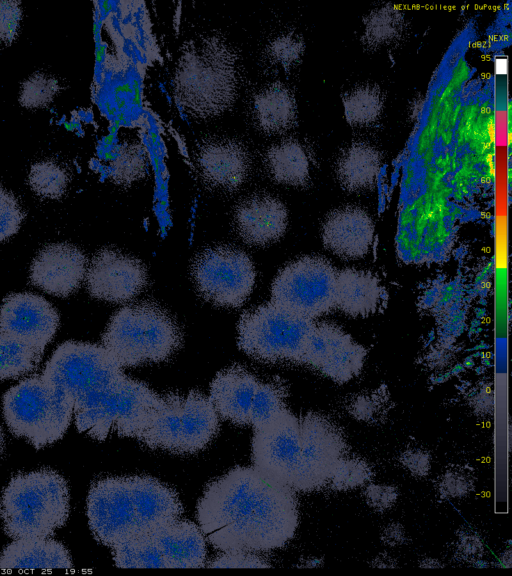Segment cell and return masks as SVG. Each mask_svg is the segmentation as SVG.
Returning <instances> with one entry per match:
<instances>
[{
    "instance_id": "obj_36",
    "label": "cell",
    "mask_w": 512,
    "mask_h": 576,
    "mask_svg": "<svg viewBox=\"0 0 512 576\" xmlns=\"http://www.w3.org/2000/svg\"><path fill=\"white\" fill-rule=\"evenodd\" d=\"M68 182L66 171L51 160L33 164L28 176V183L33 192L49 199L61 198L66 192Z\"/></svg>"
},
{
    "instance_id": "obj_53",
    "label": "cell",
    "mask_w": 512,
    "mask_h": 576,
    "mask_svg": "<svg viewBox=\"0 0 512 576\" xmlns=\"http://www.w3.org/2000/svg\"><path fill=\"white\" fill-rule=\"evenodd\" d=\"M500 562L503 566L509 568L511 566V553L510 551L504 552L502 557L500 558Z\"/></svg>"
},
{
    "instance_id": "obj_14",
    "label": "cell",
    "mask_w": 512,
    "mask_h": 576,
    "mask_svg": "<svg viewBox=\"0 0 512 576\" xmlns=\"http://www.w3.org/2000/svg\"><path fill=\"white\" fill-rule=\"evenodd\" d=\"M365 357V348L343 329L334 324L320 323L314 324L300 363L310 365L343 384L360 373Z\"/></svg>"
},
{
    "instance_id": "obj_12",
    "label": "cell",
    "mask_w": 512,
    "mask_h": 576,
    "mask_svg": "<svg viewBox=\"0 0 512 576\" xmlns=\"http://www.w3.org/2000/svg\"><path fill=\"white\" fill-rule=\"evenodd\" d=\"M87 517L97 542L112 548L138 533L129 477H106L92 484Z\"/></svg>"
},
{
    "instance_id": "obj_26",
    "label": "cell",
    "mask_w": 512,
    "mask_h": 576,
    "mask_svg": "<svg viewBox=\"0 0 512 576\" xmlns=\"http://www.w3.org/2000/svg\"><path fill=\"white\" fill-rule=\"evenodd\" d=\"M251 115L255 126L267 134H281L289 130L297 117L292 92L279 83L260 88L252 97Z\"/></svg>"
},
{
    "instance_id": "obj_48",
    "label": "cell",
    "mask_w": 512,
    "mask_h": 576,
    "mask_svg": "<svg viewBox=\"0 0 512 576\" xmlns=\"http://www.w3.org/2000/svg\"><path fill=\"white\" fill-rule=\"evenodd\" d=\"M398 460L415 477H425L431 470V455L424 449L408 448L401 452Z\"/></svg>"
},
{
    "instance_id": "obj_31",
    "label": "cell",
    "mask_w": 512,
    "mask_h": 576,
    "mask_svg": "<svg viewBox=\"0 0 512 576\" xmlns=\"http://www.w3.org/2000/svg\"><path fill=\"white\" fill-rule=\"evenodd\" d=\"M363 43L371 49L387 48L401 39L405 29L403 13L392 5L370 11L363 21Z\"/></svg>"
},
{
    "instance_id": "obj_17",
    "label": "cell",
    "mask_w": 512,
    "mask_h": 576,
    "mask_svg": "<svg viewBox=\"0 0 512 576\" xmlns=\"http://www.w3.org/2000/svg\"><path fill=\"white\" fill-rule=\"evenodd\" d=\"M194 162L199 176L207 186L234 191L248 176L251 156L246 146L236 139L213 137L197 147Z\"/></svg>"
},
{
    "instance_id": "obj_25",
    "label": "cell",
    "mask_w": 512,
    "mask_h": 576,
    "mask_svg": "<svg viewBox=\"0 0 512 576\" xmlns=\"http://www.w3.org/2000/svg\"><path fill=\"white\" fill-rule=\"evenodd\" d=\"M71 556L59 541L46 538L14 539L0 554V569H70Z\"/></svg>"
},
{
    "instance_id": "obj_38",
    "label": "cell",
    "mask_w": 512,
    "mask_h": 576,
    "mask_svg": "<svg viewBox=\"0 0 512 576\" xmlns=\"http://www.w3.org/2000/svg\"><path fill=\"white\" fill-rule=\"evenodd\" d=\"M370 464L358 456H344L332 471L327 486L336 491H348L369 483L373 478Z\"/></svg>"
},
{
    "instance_id": "obj_30",
    "label": "cell",
    "mask_w": 512,
    "mask_h": 576,
    "mask_svg": "<svg viewBox=\"0 0 512 576\" xmlns=\"http://www.w3.org/2000/svg\"><path fill=\"white\" fill-rule=\"evenodd\" d=\"M265 168L276 182L304 186L310 177V162L304 146L288 138L271 145L264 156Z\"/></svg>"
},
{
    "instance_id": "obj_29",
    "label": "cell",
    "mask_w": 512,
    "mask_h": 576,
    "mask_svg": "<svg viewBox=\"0 0 512 576\" xmlns=\"http://www.w3.org/2000/svg\"><path fill=\"white\" fill-rule=\"evenodd\" d=\"M381 157L367 143L356 142L345 147L337 157L335 172L341 186L352 192L372 187L379 175Z\"/></svg>"
},
{
    "instance_id": "obj_43",
    "label": "cell",
    "mask_w": 512,
    "mask_h": 576,
    "mask_svg": "<svg viewBox=\"0 0 512 576\" xmlns=\"http://www.w3.org/2000/svg\"><path fill=\"white\" fill-rule=\"evenodd\" d=\"M24 219V212L16 197L0 186V242L15 234Z\"/></svg>"
},
{
    "instance_id": "obj_52",
    "label": "cell",
    "mask_w": 512,
    "mask_h": 576,
    "mask_svg": "<svg viewBox=\"0 0 512 576\" xmlns=\"http://www.w3.org/2000/svg\"><path fill=\"white\" fill-rule=\"evenodd\" d=\"M323 565V559L322 558H309L307 560H305L303 563L299 564V567H306V568H315V567H319Z\"/></svg>"
},
{
    "instance_id": "obj_28",
    "label": "cell",
    "mask_w": 512,
    "mask_h": 576,
    "mask_svg": "<svg viewBox=\"0 0 512 576\" xmlns=\"http://www.w3.org/2000/svg\"><path fill=\"white\" fill-rule=\"evenodd\" d=\"M183 437L181 454H193L207 447L217 435L220 424L209 397L190 391L183 400Z\"/></svg>"
},
{
    "instance_id": "obj_39",
    "label": "cell",
    "mask_w": 512,
    "mask_h": 576,
    "mask_svg": "<svg viewBox=\"0 0 512 576\" xmlns=\"http://www.w3.org/2000/svg\"><path fill=\"white\" fill-rule=\"evenodd\" d=\"M389 397L381 390L361 393L353 397L347 410L351 417L366 423L379 424L385 420L389 411Z\"/></svg>"
},
{
    "instance_id": "obj_2",
    "label": "cell",
    "mask_w": 512,
    "mask_h": 576,
    "mask_svg": "<svg viewBox=\"0 0 512 576\" xmlns=\"http://www.w3.org/2000/svg\"><path fill=\"white\" fill-rule=\"evenodd\" d=\"M240 82L235 51L218 37H204L188 42L181 50L174 73V95L184 113L209 119L234 105Z\"/></svg>"
},
{
    "instance_id": "obj_40",
    "label": "cell",
    "mask_w": 512,
    "mask_h": 576,
    "mask_svg": "<svg viewBox=\"0 0 512 576\" xmlns=\"http://www.w3.org/2000/svg\"><path fill=\"white\" fill-rule=\"evenodd\" d=\"M304 52L303 39L295 32H284L268 42L265 56L273 66L288 69L295 65Z\"/></svg>"
},
{
    "instance_id": "obj_20",
    "label": "cell",
    "mask_w": 512,
    "mask_h": 576,
    "mask_svg": "<svg viewBox=\"0 0 512 576\" xmlns=\"http://www.w3.org/2000/svg\"><path fill=\"white\" fill-rule=\"evenodd\" d=\"M234 224L244 242L263 246L282 237L287 228L288 213L277 198L255 195L237 206Z\"/></svg>"
},
{
    "instance_id": "obj_19",
    "label": "cell",
    "mask_w": 512,
    "mask_h": 576,
    "mask_svg": "<svg viewBox=\"0 0 512 576\" xmlns=\"http://www.w3.org/2000/svg\"><path fill=\"white\" fill-rule=\"evenodd\" d=\"M374 225L368 213L354 206L334 210L322 226L324 246L339 257H364L373 242Z\"/></svg>"
},
{
    "instance_id": "obj_22",
    "label": "cell",
    "mask_w": 512,
    "mask_h": 576,
    "mask_svg": "<svg viewBox=\"0 0 512 576\" xmlns=\"http://www.w3.org/2000/svg\"><path fill=\"white\" fill-rule=\"evenodd\" d=\"M259 380L234 365L220 371L210 386V400L219 417L236 425H250V411Z\"/></svg>"
},
{
    "instance_id": "obj_35",
    "label": "cell",
    "mask_w": 512,
    "mask_h": 576,
    "mask_svg": "<svg viewBox=\"0 0 512 576\" xmlns=\"http://www.w3.org/2000/svg\"><path fill=\"white\" fill-rule=\"evenodd\" d=\"M287 386L281 380L259 381L250 411V425L259 428L287 410Z\"/></svg>"
},
{
    "instance_id": "obj_23",
    "label": "cell",
    "mask_w": 512,
    "mask_h": 576,
    "mask_svg": "<svg viewBox=\"0 0 512 576\" xmlns=\"http://www.w3.org/2000/svg\"><path fill=\"white\" fill-rule=\"evenodd\" d=\"M166 568L206 566L204 534L195 523L176 520L151 532Z\"/></svg>"
},
{
    "instance_id": "obj_16",
    "label": "cell",
    "mask_w": 512,
    "mask_h": 576,
    "mask_svg": "<svg viewBox=\"0 0 512 576\" xmlns=\"http://www.w3.org/2000/svg\"><path fill=\"white\" fill-rule=\"evenodd\" d=\"M59 327L57 310L42 296L12 293L0 307V329L44 352Z\"/></svg>"
},
{
    "instance_id": "obj_27",
    "label": "cell",
    "mask_w": 512,
    "mask_h": 576,
    "mask_svg": "<svg viewBox=\"0 0 512 576\" xmlns=\"http://www.w3.org/2000/svg\"><path fill=\"white\" fill-rule=\"evenodd\" d=\"M381 300L377 278L366 271L344 269L337 272L335 307L351 317L373 314Z\"/></svg>"
},
{
    "instance_id": "obj_49",
    "label": "cell",
    "mask_w": 512,
    "mask_h": 576,
    "mask_svg": "<svg viewBox=\"0 0 512 576\" xmlns=\"http://www.w3.org/2000/svg\"><path fill=\"white\" fill-rule=\"evenodd\" d=\"M380 538L386 546L390 547L403 545L407 541L405 529L399 522H392L385 526Z\"/></svg>"
},
{
    "instance_id": "obj_33",
    "label": "cell",
    "mask_w": 512,
    "mask_h": 576,
    "mask_svg": "<svg viewBox=\"0 0 512 576\" xmlns=\"http://www.w3.org/2000/svg\"><path fill=\"white\" fill-rule=\"evenodd\" d=\"M115 565L121 568H166L151 533H136L112 547Z\"/></svg>"
},
{
    "instance_id": "obj_50",
    "label": "cell",
    "mask_w": 512,
    "mask_h": 576,
    "mask_svg": "<svg viewBox=\"0 0 512 576\" xmlns=\"http://www.w3.org/2000/svg\"><path fill=\"white\" fill-rule=\"evenodd\" d=\"M369 564L373 567H379V568L398 567L397 561L391 556L386 554H380L376 556Z\"/></svg>"
},
{
    "instance_id": "obj_32",
    "label": "cell",
    "mask_w": 512,
    "mask_h": 576,
    "mask_svg": "<svg viewBox=\"0 0 512 576\" xmlns=\"http://www.w3.org/2000/svg\"><path fill=\"white\" fill-rule=\"evenodd\" d=\"M43 353L30 343L0 329V381L34 371Z\"/></svg>"
},
{
    "instance_id": "obj_18",
    "label": "cell",
    "mask_w": 512,
    "mask_h": 576,
    "mask_svg": "<svg viewBox=\"0 0 512 576\" xmlns=\"http://www.w3.org/2000/svg\"><path fill=\"white\" fill-rule=\"evenodd\" d=\"M86 264V256L76 246L53 243L45 246L32 261L30 281L48 294L67 297L80 286Z\"/></svg>"
},
{
    "instance_id": "obj_11",
    "label": "cell",
    "mask_w": 512,
    "mask_h": 576,
    "mask_svg": "<svg viewBox=\"0 0 512 576\" xmlns=\"http://www.w3.org/2000/svg\"><path fill=\"white\" fill-rule=\"evenodd\" d=\"M299 429L300 462L293 490L311 492L322 489L346 454L344 435L332 420L316 412L301 417Z\"/></svg>"
},
{
    "instance_id": "obj_4",
    "label": "cell",
    "mask_w": 512,
    "mask_h": 576,
    "mask_svg": "<svg viewBox=\"0 0 512 576\" xmlns=\"http://www.w3.org/2000/svg\"><path fill=\"white\" fill-rule=\"evenodd\" d=\"M177 322L151 303L125 306L110 319L102 346L122 368L169 359L181 346Z\"/></svg>"
},
{
    "instance_id": "obj_7",
    "label": "cell",
    "mask_w": 512,
    "mask_h": 576,
    "mask_svg": "<svg viewBox=\"0 0 512 576\" xmlns=\"http://www.w3.org/2000/svg\"><path fill=\"white\" fill-rule=\"evenodd\" d=\"M313 326L311 319L271 301L242 314L238 346L258 361L300 362Z\"/></svg>"
},
{
    "instance_id": "obj_34",
    "label": "cell",
    "mask_w": 512,
    "mask_h": 576,
    "mask_svg": "<svg viewBox=\"0 0 512 576\" xmlns=\"http://www.w3.org/2000/svg\"><path fill=\"white\" fill-rule=\"evenodd\" d=\"M342 101L347 122L356 127L375 123L384 107L380 89L371 84H360L349 89Z\"/></svg>"
},
{
    "instance_id": "obj_10",
    "label": "cell",
    "mask_w": 512,
    "mask_h": 576,
    "mask_svg": "<svg viewBox=\"0 0 512 576\" xmlns=\"http://www.w3.org/2000/svg\"><path fill=\"white\" fill-rule=\"evenodd\" d=\"M191 271L200 295L226 307L241 306L251 294L256 277L248 255L231 247L203 251L194 260Z\"/></svg>"
},
{
    "instance_id": "obj_21",
    "label": "cell",
    "mask_w": 512,
    "mask_h": 576,
    "mask_svg": "<svg viewBox=\"0 0 512 576\" xmlns=\"http://www.w3.org/2000/svg\"><path fill=\"white\" fill-rule=\"evenodd\" d=\"M138 533H151L179 519L183 507L178 494L149 476L129 477Z\"/></svg>"
},
{
    "instance_id": "obj_44",
    "label": "cell",
    "mask_w": 512,
    "mask_h": 576,
    "mask_svg": "<svg viewBox=\"0 0 512 576\" xmlns=\"http://www.w3.org/2000/svg\"><path fill=\"white\" fill-rule=\"evenodd\" d=\"M209 568H267L270 564L254 552H223L206 564Z\"/></svg>"
},
{
    "instance_id": "obj_47",
    "label": "cell",
    "mask_w": 512,
    "mask_h": 576,
    "mask_svg": "<svg viewBox=\"0 0 512 576\" xmlns=\"http://www.w3.org/2000/svg\"><path fill=\"white\" fill-rule=\"evenodd\" d=\"M484 545L479 535L470 531H461L458 535L455 556L459 561L475 563L481 559Z\"/></svg>"
},
{
    "instance_id": "obj_1",
    "label": "cell",
    "mask_w": 512,
    "mask_h": 576,
    "mask_svg": "<svg viewBox=\"0 0 512 576\" xmlns=\"http://www.w3.org/2000/svg\"><path fill=\"white\" fill-rule=\"evenodd\" d=\"M199 527L222 552H268L298 527L295 491L255 467H236L209 483L197 504Z\"/></svg>"
},
{
    "instance_id": "obj_6",
    "label": "cell",
    "mask_w": 512,
    "mask_h": 576,
    "mask_svg": "<svg viewBox=\"0 0 512 576\" xmlns=\"http://www.w3.org/2000/svg\"><path fill=\"white\" fill-rule=\"evenodd\" d=\"M159 395L127 376L73 410L79 432L104 441L110 434L136 438Z\"/></svg>"
},
{
    "instance_id": "obj_9",
    "label": "cell",
    "mask_w": 512,
    "mask_h": 576,
    "mask_svg": "<svg viewBox=\"0 0 512 576\" xmlns=\"http://www.w3.org/2000/svg\"><path fill=\"white\" fill-rule=\"evenodd\" d=\"M337 271L325 259L305 256L285 266L271 286V301L313 320L335 307Z\"/></svg>"
},
{
    "instance_id": "obj_46",
    "label": "cell",
    "mask_w": 512,
    "mask_h": 576,
    "mask_svg": "<svg viewBox=\"0 0 512 576\" xmlns=\"http://www.w3.org/2000/svg\"><path fill=\"white\" fill-rule=\"evenodd\" d=\"M369 507L377 512H384L395 505L399 491L397 487L387 484H369L363 491Z\"/></svg>"
},
{
    "instance_id": "obj_24",
    "label": "cell",
    "mask_w": 512,
    "mask_h": 576,
    "mask_svg": "<svg viewBox=\"0 0 512 576\" xmlns=\"http://www.w3.org/2000/svg\"><path fill=\"white\" fill-rule=\"evenodd\" d=\"M183 400L184 396L176 393L159 396L136 439L151 449L181 454Z\"/></svg>"
},
{
    "instance_id": "obj_13",
    "label": "cell",
    "mask_w": 512,
    "mask_h": 576,
    "mask_svg": "<svg viewBox=\"0 0 512 576\" xmlns=\"http://www.w3.org/2000/svg\"><path fill=\"white\" fill-rule=\"evenodd\" d=\"M251 451L253 467L293 489L300 462L299 419L287 409L254 429Z\"/></svg>"
},
{
    "instance_id": "obj_8",
    "label": "cell",
    "mask_w": 512,
    "mask_h": 576,
    "mask_svg": "<svg viewBox=\"0 0 512 576\" xmlns=\"http://www.w3.org/2000/svg\"><path fill=\"white\" fill-rule=\"evenodd\" d=\"M42 375L68 396L72 406L126 376L102 345L77 341L59 345Z\"/></svg>"
},
{
    "instance_id": "obj_37",
    "label": "cell",
    "mask_w": 512,
    "mask_h": 576,
    "mask_svg": "<svg viewBox=\"0 0 512 576\" xmlns=\"http://www.w3.org/2000/svg\"><path fill=\"white\" fill-rule=\"evenodd\" d=\"M147 157L139 143L122 146L112 160L110 171L115 183L129 186L142 178L146 172Z\"/></svg>"
},
{
    "instance_id": "obj_5",
    "label": "cell",
    "mask_w": 512,
    "mask_h": 576,
    "mask_svg": "<svg viewBox=\"0 0 512 576\" xmlns=\"http://www.w3.org/2000/svg\"><path fill=\"white\" fill-rule=\"evenodd\" d=\"M2 407L10 432L25 438L36 449L60 440L73 417L68 396L42 374L9 388L3 395Z\"/></svg>"
},
{
    "instance_id": "obj_42",
    "label": "cell",
    "mask_w": 512,
    "mask_h": 576,
    "mask_svg": "<svg viewBox=\"0 0 512 576\" xmlns=\"http://www.w3.org/2000/svg\"><path fill=\"white\" fill-rule=\"evenodd\" d=\"M474 489V480L463 467L446 470L437 481V490L442 498H462Z\"/></svg>"
},
{
    "instance_id": "obj_51",
    "label": "cell",
    "mask_w": 512,
    "mask_h": 576,
    "mask_svg": "<svg viewBox=\"0 0 512 576\" xmlns=\"http://www.w3.org/2000/svg\"><path fill=\"white\" fill-rule=\"evenodd\" d=\"M418 565L421 568H440L443 566L438 559L434 558H423L420 560Z\"/></svg>"
},
{
    "instance_id": "obj_45",
    "label": "cell",
    "mask_w": 512,
    "mask_h": 576,
    "mask_svg": "<svg viewBox=\"0 0 512 576\" xmlns=\"http://www.w3.org/2000/svg\"><path fill=\"white\" fill-rule=\"evenodd\" d=\"M22 16L19 1L0 0V43H9L17 36Z\"/></svg>"
},
{
    "instance_id": "obj_54",
    "label": "cell",
    "mask_w": 512,
    "mask_h": 576,
    "mask_svg": "<svg viewBox=\"0 0 512 576\" xmlns=\"http://www.w3.org/2000/svg\"><path fill=\"white\" fill-rule=\"evenodd\" d=\"M3 448H4V433H3L2 427L0 425V454L3 450Z\"/></svg>"
},
{
    "instance_id": "obj_41",
    "label": "cell",
    "mask_w": 512,
    "mask_h": 576,
    "mask_svg": "<svg viewBox=\"0 0 512 576\" xmlns=\"http://www.w3.org/2000/svg\"><path fill=\"white\" fill-rule=\"evenodd\" d=\"M59 89L56 78L38 72L22 83L19 102L26 108L45 107L52 102Z\"/></svg>"
},
{
    "instance_id": "obj_15",
    "label": "cell",
    "mask_w": 512,
    "mask_h": 576,
    "mask_svg": "<svg viewBox=\"0 0 512 576\" xmlns=\"http://www.w3.org/2000/svg\"><path fill=\"white\" fill-rule=\"evenodd\" d=\"M147 284L142 262L112 249L94 255L86 271V285L94 298L122 303L137 296Z\"/></svg>"
},
{
    "instance_id": "obj_3",
    "label": "cell",
    "mask_w": 512,
    "mask_h": 576,
    "mask_svg": "<svg viewBox=\"0 0 512 576\" xmlns=\"http://www.w3.org/2000/svg\"><path fill=\"white\" fill-rule=\"evenodd\" d=\"M69 502L67 482L56 471L19 473L2 493L4 531L12 539L51 537L65 525Z\"/></svg>"
}]
</instances>
